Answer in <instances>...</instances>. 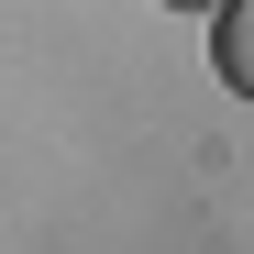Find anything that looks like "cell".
<instances>
[{
  "mask_svg": "<svg viewBox=\"0 0 254 254\" xmlns=\"http://www.w3.org/2000/svg\"><path fill=\"white\" fill-rule=\"evenodd\" d=\"M210 66L232 100H254V0H210Z\"/></svg>",
  "mask_w": 254,
  "mask_h": 254,
  "instance_id": "cell-1",
  "label": "cell"
},
{
  "mask_svg": "<svg viewBox=\"0 0 254 254\" xmlns=\"http://www.w3.org/2000/svg\"><path fill=\"white\" fill-rule=\"evenodd\" d=\"M166 11H210V0H166Z\"/></svg>",
  "mask_w": 254,
  "mask_h": 254,
  "instance_id": "cell-2",
  "label": "cell"
}]
</instances>
